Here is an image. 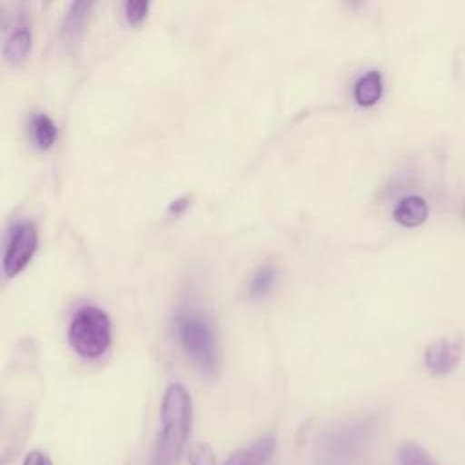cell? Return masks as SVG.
<instances>
[{
    "mask_svg": "<svg viewBox=\"0 0 465 465\" xmlns=\"http://www.w3.org/2000/svg\"><path fill=\"white\" fill-rule=\"evenodd\" d=\"M193 423V400L182 383L167 387L160 409V430L154 443L153 465H176Z\"/></svg>",
    "mask_w": 465,
    "mask_h": 465,
    "instance_id": "obj_1",
    "label": "cell"
},
{
    "mask_svg": "<svg viewBox=\"0 0 465 465\" xmlns=\"http://www.w3.org/2000/svg\"><path fill=\"white\" fill-rule=\"evenodd\" d=\"M69 343L71 347L87 360L100 358L107 352L113 329L107 312L94 305L80 307L69 323Z\"/></svg>",
    "mask_w": 465,
    "mask_h": 465,
    "instance_id": "obj_2",
    "label": "cell"
},
{
    "mask_svg": "<svg viewBox=\"0 0 465 465\" xmlns=\"http://www.w3.org/2000/svg\"><path fill=\"white\" fill-rule=\"evenodd\" d=\"M176 334L185 354L203 371L214 372L218 367V349L209 323L193 311L176 316Z\"/></svg>",
    "mask_w": 465,
    "mask_h": 465,
    "instance_id": "obj_3",
    "label": "cell"
},
{
    "mask_svg": "<svg viewBox=\"0 0 465 465\" xmlns=\"http://www.w3.org/2000/svg\"><path fill=\"white\" fill-rule=\"evenodd\" d=\"M374 427L376 420L372 416L347 420L325 430V434L318 441V449L327 461H347L361 450V447L372 436Z\"/></svg>",
    "mask_w": 465,
    "mask_h": 465,
    "instance_id": "obj_4",
    "label": "cell"
},
{
    "mask_svg": "<svg viewBox=\"0 0 465 465\" xmlns=\"http://www.w3.org/2000/svg\"><path fill=\"white\" fill-rule=\"evenodd\" d=\"M38 245V234L31 222L16 223L5 242L2 269L7 278L20 274L31 262Z\"/></svg>",
    "mask_w": 465,
    "mask_h": 465,
    "instance_id": "obj_5",
    "label": "cell"
},
{
    "mask_svg": "<svg viewBox=\"0 0 465 465\" xmlns=\"http://www.w3.org/2000/svg\"><path fill=\"white\" fill-rule=\"evenodd\" d=\"M94 2L96 0H71L69 11L60 29V40L65 45H74L80 40V36L84 35L85 24L91 16V11L94 7Z\"/></svg>",
    "mask_w": 465,
    "mask_h": 465,
    "instance_id": "obj_6",
    "label": "cell"
},
{
    "mask_svg": "<svg viewBox=\"0 0 465 465\" xmlns=\"http://www.w3.org/2000/svg\"><path fill=\"white\" fill-rule=\"evenodd\" d=\"M425 367L434 374H445L452 371L460 361V345L450 340L432 341L425 349Z\"/></svg>",
    "mask_w": 465,
    "mask_h": 465,
    "instance_id": "obj_7",
    "label": "cell"
},
{
    "mask_svg": "<svg viewBox=\"0 0 465 465\" xmlns=\"http://www.w3.org/2000/svg\"><path fill=\"white\" fill-rule=\"evenodd\" d=\"M274 447L276 440L272 436H263L249 447L232 452L223 465H267L274 452Z\"/></svg>",
    "mask_w": 465,
    "mask_h": 465,
    "instance_id": "obj_8",
    "label": "cell"
},
{
    "mask_svg": "<svg viewBox=\"0 0 465 465\" xmlns=\"http://www.w3.org/2000/svg\"><path fill=\"white\" fill-rule=\"evenodd\" d=\"M392 216L403 227H420L429 216V205L421 196L409 194L396 203Z\"/></svg>",
    "mask_w": 465,
    "mask_h": 465,
    "instance_id": "obj_9",
    "label": "cell"
},
{
    "mask_svg": "<svg viewBox=\"0 0 465 465\" xmlns=\"http://www.w3.org/2000/svg\"><path fill=\"white\" fill-rule=\"evenodd\" d=\"M383 93V78L380 71H369L354 84V102L360 107H372Z\"/></svg>",
    "mask_w": 465,
    "mask_h": 465,
    "instance_id": "obj_10",
    "label": "cell"
},
{
    "mask_svg": "<svg viewBox=\"0 0 465 465\" xmlns=\"http://www.w3.org/2000/svg\"><path fill=\"white\" fill-rule=\"evenodd\" d=\"M31 44H33V36H31V29L27 27H18L15 29L5 44H4V58L7 64L11 65H18L22 64L27 54L31 53Z\"/></svg>",
    "mask_w": 465,
    "mask_h": 465,
    "instance_id": "obj_11",
    "label": "cell"
},
{
    "mask_svg": "<svg viewBox=\"0 0 465 465\" xmlns=\"http://www.w3.org/2000/svg\"><path fill=\"white\" fill-rule=\"evenodd\" d=\"M31 125H33V138L38 149L42 151L51 149L56 142V133H58L53 120L47 114H33Z\"/></svg>",
    "mask_w": 465,
    "mask_h": 465,
    "instance_id": "obj_12",
    "label": "cell"
},
{
    "mask_svg": "<svg viewBox=\"0 0 465 465\" xmlns=\"http://www.w3.org/2000/svg\"><path fill=\"white\" fill-rule=\"evenodd\" d=\"M276 276H278V271L272 267V265H263L260 267L251 282H249V294L254 296V298H260V296H265L276 283Z\"/></svg>",
    "mask_w": 465,
    "mask_h": 465,
    "instance_id": "obj_13",
    "label": "cell"
},
{
    "mask_svg": "<svg viewBox=\"0 0 465 465\" xmlns=\"http://www.w3.org/2000/svg\"><path fill=\"white\" fill-rule=\"evenodd\" d=\"M398 465H438L418 443L407 441L398 449Z\"/></svg>",
    "mask_w": 465,
    "mask_h": 465,
    "instance_id": "obj_14",
    "label": "cell"
},
{
    "mask_svg": "<svg viewBox=\"0 0 465 465\" xmlns=\"http://www.w3.org/2000/svg\"><path fill=\"white\" fill-rule=\"evenodd\" d=\"M149 4L151 0H125L124 11H125L127 22L131 25H140L149 13Z\"/></svg>",
    "mask_w": 465,
    "mask_h": 465,
    "instance_id": "obj_15",
    "label": "cell"
},
{
    "mask_svg": "<svg viewBox=\"0 0 465 465\" xmlns=\"http://www.w3.org/2000/svg\"><path fill=\"white\" fill-rule=\"evenodd\" d=\"M189 463L191 465H216V458L213 449L207 443H196L189 450Z\"/></svg>",
    "mask_w": 465,
    "mask_h": 465,
    "instance_id": "obj_16",
    "label": "cell"
},
{
    "mask_svg": "<svg viewBox=\"0 0 465 465\" xmlns=\"http://www.w3.org/2000/svg\"><path fill=\"white\" fill-rule=\"evenodd\" d=\"M22 465H53L51 458L44 450H29L22 461Z\"/></svg>",
    "mask_w": 465,
    "mask_h": 465,
    "instance_id": "obj_17",
    "label": "cell"
},
{
    "mask_svg": "<svg viewBox=\"0 0 465 465\" xmlns=\"http://www.w3.org/2000/svg\"><path fill=\"white\" fill-rule=\"evenodd\" d=\"M187 207H189V198H187V196H180V198H176L174 202H171V203H169L167 211H169V214H171V216H178V214L185 213V211H187Z\"/></svg>",
    "mask_w": 465,
    "mask_h": 465,
    "instance_id": "obj_18",
    "label": "cell"
},
{
    "mask_svg": "<svg viewBox=\"0 0 465 465\" xmlns=\"http://www.w3.org/2000/svg\"><path fill=\"white\" fill-rule=\"evenodd\" d=\"M363 2H365V0H343V4H345L349 9H352V11L360 9V7L363 5Z\"/></svg>",
    "mask_w": 465,
    "mask_h": 465,
    "instance_id": "obj_19",
    "label": "cell"
},
{
    "mask_svg": "<svg viewBox=\"0 0 465 465\" xmlns=\"http://www.w3.org/2000/svg\"><path fill=\"white\" fill-rule=\"evenodd\" d=\"M44 2H51V0H44Z\"/></svg>",
    "mask_w": 465,
    "mask_h": 465,
    "instance_id": "obj_20",
    "label": "cell"
}]
</instances>
